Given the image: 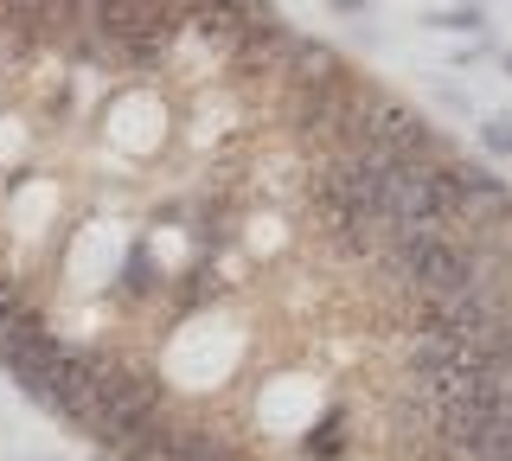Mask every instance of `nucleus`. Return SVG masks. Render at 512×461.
<instances>
[{
    "instance_id": "1",
    "label": "nucleus",
    "mask_w": 512,
    "mask_h": 461,
    "mask_svg": "<svg viewBox=\"0 0 512 461\" xmlns=\"http://www.w3.org/2000/svg\"><path fill=\"white\" fill-rule=\"evenodd\" d=\"M90 13V7H84ZM71 26H20L0 7V340L26 321V295L7 276V225L58 186L71 129L84 116V58Z\"/></svg>"
},
{
    "instance_id": "2",
    "label": "nucleus",
    "mask_w": 512,
    "mask_h": 461,
    "mask_svg": "<svg viewBox=\"0 0 512 461\" xmlns=\"http://www.w3.org/2000/svg\"><path fill=\"white\" fill-rule=\"evenodd\" d=\"M487 141L493 148H512V122H487Z\"/></svg>"
},
{
    "instance_id": "3",
    "label": "nucleus",
    "mask_w": 512,
    "mask_h": 461,
    "mask_svg": "<svg viewBox=\"0 0 512 461\" xmlns=\"http://www.w3.org/2000/svg\"><path fill=\"white\" fill-rule=\"evenodd\" d=\"M333 7H340V13H352V7H359V0H333Z\"/></svg>"
}]
</instances>
